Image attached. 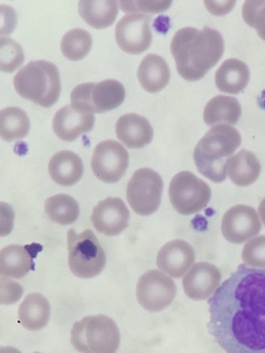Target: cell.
I'll return each instance as SVG.
<instances>
[{"instance_id": "obj_33", "label": "cell", "mask_w": 265, "mask_h": 353, "mask_svg": "<svg viewBox=\"0 0 265 353\" xmlns=\"http://www.w3.org/2000/svg\"><path fill=\"white\" fill-rule=\"evenodd\" d=\"M121 10L124 12L139 13L144 12L159 13L168 9L172 3L171 1H119Z\"/></svg>"}, {"instance_id": "obj_32", "label": "cell", "mask_w": 265, "mask_h": 353, "mask_svg": "<svg viewBox=\"0 0 265 353\" xmlns=\"http://www.w3.org/2000/svg\"><path fill=\"white\" fill-rule=\"evenodd\" d=\"M242 259L248 266L265 269V235L256 236L244 245Z\"/></svg>"}, {"instance_id": "obj_15", "label": "cell", "mask_w": 265, "mask_h": 353, "mask_svg": "<svg viewBox=\"0 0 265 353\" xmlns=\"http://www.w3.org/2000/svg\"><path fill=\"white\" fill-rule=\"evenodd\" d=\"M222 279L219 269L212 263L194 264L182 279L185 294L196 301L209 298L218 288Z\"/></svg>"}, {"instance_id": "obj_35", "label": "cell", "mask_w": 265, "mask_h": 353, "mask_svg": "<svg viewBox=\"0 0 265 353\" xmlns=\"http://www.w3.org/2000/svg\"><path fill=\"white\" fill-rule=\"evenodd\" d=\"M207 10L214 15H224L228 13L234 7L235 1H204Z\"/></svg>"}, {"instance_id": "obj_37", "label": "cell", "mask_w": 265, "mask_h": 353, "mask_svg": "<svg viewBox=\"0 0 265 353\" xmlns=\"http://www.w3.org/2000/svg\"><path fill=\"white\" fill-rule=\"evenodd\" d=\"M258 212L260 215L261 219L265 225V198H264L258 207Z\"/></svg>"}, {"instance_id": "obj_30", "label": "cell", "mask_w": 265, "mask_h": 353, "mask_svg": "<svg viewBox=\"0 0 265 353\" xmlns=\"http://www.w3.org/2000/svg\"><path fill=\"white\" fill-rule=\"evenodd\" d=\"M24 61L22 47L10 37L0 39V70L5 72H12Z\"/></svg>"}, {"instance_id": "obj_7", "label": "cell", "mask_w": 265, "mask_h": 353, "mask_svg": "<svg viewBox=\"0 0 265 353\" xmlns=\"http://www.w3.org/2000/svg\"><path fill=\"white\" fill-rule=\"evenodd\" d=\"M124 85L115 79L77 85L70 93L71 105L80 110L103 113L119 106L125 98Z\"/></svg>"}, {"instance_id": "obj_31", "label": "cell", "mask_w": 265, "mask_h": 353, "mask_svg": "<svg viewBox=\"0 0 265 353\" xmlns=\"http://www.w3.org/2000/svg\"><path fill=\"white\" fill-rule=\"evenodd\" d=\"M242 13L246 23L255 28L265 41V1H246Z\"/></svg>"}, {"instance_id": "obj_14", "label": "cell", "mask_w": 265, "mask_h": 353, "mask_svg": "<svg viewBox=\"0 0 265 353\" xmlns=\"http://www.w3.org/2000/svg\"><path fill=\"white\" fill-rule=\"evenodd\" d=\"M130 212L119 198L107 197L93 208L90 221L95 229L106 236H115L128 225Z\"/></svg>"}, {"instance_id": "obj_13", "label": "cell", "mask_w": 265, "mask_h": 353, "mask_svg": "<svg viewBox=\"0 0 265 353\" xmlns=\"http://www.w3.org/2000/svg\"><path fill=\"white\" fill-rule=\"evenodd\" d=\"M262 223L255 210L249 205L239 204L230 208L224 214L221 230L226 241L242 243L260 232Z\"/></svg>"}, {"instance_id": "obj_23", "label": "cell", "mask_w": 265, "mask_h": 353, "mask_svg": "<svg viewBox=\"0 0 265 353\" xmlns=\"http://www.w3.org/2000/svg\"><path fill=\"white\" fill-rule=\"evenodd\" d=\"M250 72L247 65L237 59L225 60L215 74L217 88L222 92L237 94L247 85Z\"/></svg>"}, {"instance_id": "obj_3", "label": "cell", "mask_w": 265, "mask_h": 353, "mask_svg": "<svg viewBox=\"0 0 265 353\" xmlns=\"http://www.w3.org/2000/svg\"><path fill=\"white\" fill-rule=\"evenodd\" d=\"M242 142L233 127L219 124L211 128L197 143L193 158L197 170L214 183L226 178V162Z\"/></svg>"}, {"instance_id": "obj_38", "label": "cell", "mask_w": 265, "mask_h": 353, "mask_svg": "<svg viewBox=\"0 0 265 353\" xmlns=\"http://www.w3.org/2000/svg\"><path fill=\"white\" fill-rule=\"evenodd\" d=\"M0 353H21L17 348L11 346L2 347Z\"/></svg>"}, {"instance_id": "obj_9", "label": "cell", "mask_w": 265, "mask_h": 353, "mask_svg": "<svg viewBox=\"0 0 265 353\" xmlns=\"http://www.w3.org/2000/svg\"><path fill=\"white\" fill-rule=\"evenodd\" d=\"M163 180L155 170L144 168L136 170L126 188V199L132 210L141 216L155 212L161 203Z\"/></svg>"}, {"instance_id": "obj_22", "label": "cell", "mask_w": 265, "mask_h": 353, "mask_svg": "<svg viewBox=\"0 0 265 353\" xmlns=\"http://www.w3.org/2000/svg\"><path fill=\"white\" fill-rule=\"evenodd\" d=\"M226 172L234 184L245 187L257 179L261 165L253 152L242 149L227 160Z\"/></svg>"}, {"instance_id": "obj_11", "label": "cell", "mask_w": 265, "mask_h": 353, "mask_svg": "<svg viewBox=\"0 0 265 353\" xmlns=\"http://www.w3.org/2000/svg\"><path fill=\"white\" fill-rule=\"evenodd\" d=\"M128 153L119 142L108 139L95 148L90 165L93 174L99 180L113 183L121 179L128 165Z\"/></svg>"}, {"instance_id": "obj_10", "label": "cell", "mask_w": 265, "mask_h": 353, "mask_svg": "<svg viewBox=\"0 0 265 353\" xmlns=\"http://www.w3.org/2000/svg\"><path fill=\"white\" fill-rule=\"evenodd\" d=\"M177 287L174 281L157 270L142 274L137 283L136 297L139 305L150 312L161 311L175 299Z\"/></svg>"}, {"instance_id": "obj_5", "label": "cell", "mask_w": 265, "mask_h": 353, "mask_svg": "<svg viewBox=\"0 0 265 353\" xmlns=\"http://www.w3.org/2000/svg\"><path fill=\"white\" fill-rule=\"evenodd\" d=\"M119 341L117 324L104 314L85 316L70 331V342L81 353H115Z\"/></svg>"}, {"instance_id": "obj_1", "label": "cell", "mask_w": 265, "mask_h": 353, "mask_svg": "<svg viewBox=\"0 0 265 353\" xmlns=\"http://www.w3.org/2000/svg\"><path fill=\"white\" fill-rule=\"evenodd\" d=\"M208 304V332L222 350L265 353V270L239 265Z\"/></svg>"}, {"instance_id": "obj_4", "label": "cell", "mask_w": 265, "mask_h": 353, "mask_svg": "<svg viewBox=\"0 0 265 353\" xmlns=\"http://www.w3.org/2000/svg\"><path fill=\"white\" fill-rule=\"evenodd\" d=\"M13 84L21 97L44 108L54 105L61 92L59 70L46 60L30 61L14 75Z\"/></svg>"}, {"instance_id": "obj_28", "label": "cell", "mask_w": 265, "mask_h": 353, "mask_svg": "<svg viewBox=\"0 0 265 353\" xmlns=\"http://www.w3.org/2000/svg\"><path fill=\"white\" fill-rule=\"evenodd\" d=\"M45 212L51 221L63 225L73 223L79 215L77 201L66 194L48 198L45 202Z\"/></svg>"}, {"instance_id": "obj_20", "label": "cell", "mask_w": 265, "mask_h": 353, "mask_svg": "<svg viewBox=\"0 0 265 353\" xmlns=\"http://www.w3.org/2000/svg\"><path fill=\"white\" fill-rule=\"evenodd\" d=\"M52 179L63 186L76 183L82 176L84 165L79 156L70 150H61L55 154L48 164Z\"/></svg>"}, {"instance_id": "obj_39", "label": "cell", "mask_w": 265, "mask_h": 353, "mask_svg": "<svg viewBox=\"0 0 265 353\" xmlns=\"http://www.w3.org/2000/svg\"><path fill=\"white\" fill-rule=\"evenodd\" d=\"M34 353H41V352H34Z\"/></svg>"}, {"instance_id": "obj_16", "label": "cell", "mask_w": 265, "mask_h": 353, "mask_svg": "<svg viewBox=\"0 0 265 353\" xmlns=\"http://www.w3.org/2000/svg\"><path fill=\"white\" fill-rule=\"evenodd\" d=\"M94 124L93 113L77 109L71 104L60 108L52 119L54 132L64 141H73L81 134L89 132Z\"/></svg>"}, {"instance_id": "obj_12", "label": "cell", "mask_w": 265, "mask_h": 353, "mask_svg": "<svg viewBox=\"0 0 265 353\" xmlns=\"http://www.w3.org/2000/svg\"><path fill=\"white\" fill-rule=\"evenodd\" d=\"M151 17L142 13L124 15L116 24L115 36L118 46L124 52L137 54L146 50L152 42Z\"/></svg>"}, {"instance_id": "obj_8", "label": "cell", "mask_w": 265, "mask_h": 353, "mask_svg": "<svg viewBox=\"0 0 265 353\" xmlns=\"http://www.w3.org/2000/svg\"><path fill=\"white\" fill-rule=\"evenodd\" d=\"M168 196L174 209L181 214L202 211L209 203L211 190L205 181L190 171L176 174L168 188Z\"/></svg>"}, {"instance_id": "obj_24", "label": "cell", "mask_w": 265, "mask_h": 353, "mask_svg": "<svg viewBox=\"0 0 265 353\" xmlns=\"http://www.w3.org/2000/svg\"><path fill=\"white\" fill-rule=\"evenodd\" d=\"M50 305L47 299L39 293L28 294L18 310V317L22 326L30 331L44 327L49 320Z\"/></svg>"}, {"instance_id": "obj_2", "label": "cell", "mask_w": 265, "mask_h": 353, "mask_svg": "<svg viewBox=\"0 0 265 353\" xmlns=\"http://www.w3.org/2000/svg\"><path fill=\"white\" fill-rule=\"evenodd\" d=\"M224 50L222 34L205 26L202 30L185 27L177 30L170 43L177 70L184 79H202L221 59Z\"/></svg>"}, {"instance_id": "obj_25", "label": "cell", "mask_w": 265, "mask_h": 353, "mask_svg": "<svg viewBox=\"0 0 265 353\" xmlns=\"http://www.w3.org/2000/svg\"><path fill=\"white\" fill-rule=\"evenodd\" d=\"M119 1L110 0H81L78 11L81 18L96 29L106 28L115 21Z\"/></svg>"}, {"instance_id": "obj_17", "label": "cell", "mask_w": 265, "mask_h": 353, "mask_svg": "<svg viewBox=\"0 0 265 353\" xmlns=\"http://www.w3.org/2000/svg\"><path fill=\"white\" fill-rule=\"evenodd\" d=\"M195 251L188 242L176 239L168 241L159 250L157 265L176 279L181 278L194 263Z\"/></svg>"}, {"instance_id": "obj_6", "label": "cell", "mask_w": 265, "mask_h": 353, "mask_svg": "<svg viewBox=\"0 0 265 353\" xmlns=\"http://www.w3.org/2000/svg\"><path fill=\"white\" fill-rule=\"evenodd\" d=\"M68 262L75 276L89 279L99 274L106 264V254L90 229L77 233L73 228L67 233Z\"/></svg>"}, {"instance_id": "obj_21", "label": "cell", "mask_w": 265, "mask_h": 353, "mask_svg": "<svg viewBox=\"0 0 265 353\" xmlns=\"http://www.w3.org/2000/svg\"><path fill=\"white\" fill-rule=\"evenodd\" d=\"M137 77L141 87L150 93L161 90L168 84L170 72V68L161 56L156 54H148L141 60Z\"/></svg>"}, {"instance_id": "obj_36", "label": "cell", "mask_w": 265, "mask_h": 353, "mask_svg": "<svg viewBox=\"0 0 265 353\" xmlns=\"http://www.w3.org/2000/svg\"><path fill=\"white\" fill-rule=\"evenodd\" d=\"M5 11L1 8V14L3 16L5 15V18L1 17V30H3L1 32V35L3 34H10L14 30L15 23H16V14L14 10L7 5H4Z\"/></svg>"}, {"instance_id": "obj_27", "label": "cell", "mask_w": 265, "mask_h": 353, "mask_svg": "<svg viewBox=\"0 0 265 353\" xmlns=\"http://www.w3.org/2000/svg\"><path fill=\"white\" fill-rule=\"evenodd\" d=\"M30 128L26 112L18 107H7L0 112V135L10 142L24 138Z\"/></svg>"}, {"instance_id": "obj_26", "label": "cell", "mask_w": 265, "mask_h": 353, "mask_svg": "<svg viewBox=\"0 0 265 353\" xmlns=\"http://www.w3.org/2000/svg\"><path fill=\"white\" fill-rule=\"evenodd\" d=\"M241 114V105L236 98L218 95L206 103L203 118L208 125L219 123L235 125L240 118Z\"/></svg>"}, {"instance_id": "obj_34", "label": "cell", "mask_w": 265, "mask_h": 353, "mask_svg": "<svg viewBox=\"0 0 265 353\" xmlns=\"http://www.w3.org/2000/svg\"><path fill=\"white\" fill-rule=\"evenodd\" d=\"M23 288L13 281L1 277V303L10 305L17 302L23 294Z\"/></svg>"}, {"instance_id": "obj_19", "label": "cell", "mask_w": 265, "mask_h": 353, "mask_svg": "<svg viewBox=\"0 0 265 353\" xmlns=\"http://www.w3.org/2000/svg\"><path fill=\"white\" fill-rule=\"evenodd\" d=\"M38 246L10 245L0 252V274L6 277L21 279L32 269Z\"/></svg>"}, {"instance_id": "obj_18", "label": "cell", "mask_w": 265, "mask_h": 353, "mask_svg": "<svg viewBox=\"0 0 265 353\" xmlns=\"http://www.w3.org/2000/svg\"><path fill=\"white\" fill-rule=\"evenodd\" d=\"M117 138L129 148H141L149 144L153 129L148 120L136 113L121 115L115 125Z\"/></svg>"}, {"instance_id": "obj_29", "label": "cell", "mask_w": 265, "mask_h": 353, "mask_svg": "<svg viewBox=\"0 0 265 353\" xmlns=\"http://www.w3.org/2000/svg\"><path fill=\"white\" fill-rule=\"evenodd\" d=\"M92 45V37L87 30L73 28L63 34L60 47L65 57L71 61H78L90 52Z\"/></svg>"}]
</instances>
